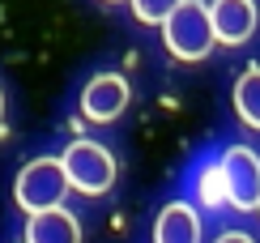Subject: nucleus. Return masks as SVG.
Returning a JSON list of instances; mask_svg holds the SVG:
<instances>
[{
  "label": "nucleus",
  "mask_w": 260,
  "mask_h": 243,
  "mask_svg": "<svg viewBox=\"0 0 260 243\" xmlns=\"http://www.w3.org/2000/svg\"><path fill=\"white\" fill-rule=\"evenodd\" d=\"M235 111H239V119L252 132H260V64L239 73V81H235Z\"/></svg>",
  "instance_id": "1a4fd4ad"
},
{
  "label": "nucleus",
  "mask_w": 260,
  "mask_h": 243,
  "mask_svg": "<svg viewBox=\"0 0 260 243\" xmlns=\"http://www.w3.org/2000/svg\"><path fill=\"white\" fill-rule=\"evenodd\" d=\"M21 243H26V239H21Z\"/></svg>",
  "instance_id": "dca6fc26"
},
{
  "label": "nucleus",
  "mask_w": 260,
  "mask_h": 243,
  "mask_svg": "<svg viewBox=\"0 0 260 243\" xmlns=\"http://www.w3.org/2000/svg\"><path fill=\"white\" fill-rule=\"evenodd\" d=\"M154 243H201V214H197V205H183V201L162 205L158 222H154Z\"/></svg>",
  "instance_id": "6e6552de"
},
{
  "label": "nucleus",
  "mask_w": 260,
  "mask_h": 243,
  "mask_svg": "<svg viewBox=\"0 0 260 243\" xmlns=\"http://www.w3.org/2000/svg\"><path fill=\"white\" fill-rule=\"evenodd\" d=\"M128 98H133V90H128L124 73H94L81 90V115L90 124H111L128 111Z\"/></svg>",
  "instance_id": "20e7f679"
},
{
  "label": "nucleus",
  "mask_w": 260,
  "mask_h": 243,
  "mask_svg": "<svg viewBox=\"0 0 260 243\" xmlns=\"http://www.w3.org/2000/svg\"><path fill=\"white\" fill-rule=\"evenodd\" d=\"M73 192V179L64 171V158H35L17 171L13 179V201L21 214H43V209L64 205V196Z\"/></svg>",
  "instance_id": "f03ea898"
},
{
  "label": "nucleus",
  "mask_w": 260,
  "mask_h": 243,
  "mask_svg": "<svg viewBox=\"0 0 260 243\" xmlns=\"http://www.w3.org/2000/svg\"><path fill=\"white\" fill-rule=\"evenodd\" d=\"M107 5H120V0H107Z\"/></svg>",
  "instance_id": "4468645a"
},
{
  "label": "nucleus",
  "mask_w": 260,
  "mask_h": 243,
  "mask_svg": "<svg viewBox=\"0 0 260 243\" xmlns=\"http://www.w3.org/2000/svg\"><path fill=\"white\" fill-rule=\"evenodd\" d=\"M64 158V171H69V179H73V192H81V196H103V192H111L115 188V175H120V167H115V154L99 145V141H73L69 149L60 154Z\"/></svg>",
  "instance_id": "7ed1b4c3"
},
{
  "label": "nucleus",
  "mask_w": 260,
  "mask_h": 243,
  "mask_svg": "<svg viewBox=\"0 0 260 243\" xmlns=\"http://www.w3.org/2000/svg\"><path fill=\"white\" fill-rule=\"evenodd\" d=\"M5 128H9L5 124V90H0V137H5Z\"/></svg>",
  "instance_id": "ddd939ff"
},
{
  "label": "nucleus",
  "mask_w": 260,
  "mask_h": 243,
  "mask_svg": "<svg viewBox=\"0 0 260 243\" xmlns=\"http://www.w3.org/2000/svg\"><path fill=\"white\" fill-rule=\"evenodd\" d=\"M213 243H256L252 235H243V230H226V235H218Z\"/></svg>",
  "instance_id": "f8f14e48"
},
{
  "label": "nucleus",
  "mask_w": 260,
  "mask_h": 243,
  "mask_svg": "<svg viewBox=\"0 0 260 243\" xmlns=\"http://www.w3.org/2000/svg\"><path fill=\"white\" fill-rule=\"evenodd\" d=\"M197 201H201L205 209H222V205H231V188H226L222 162H213V167L201 171V179H197Z\"/></svg>",
  "instance_id": "9d476101"
},
{
  "label": "nucleus",
  "mask_w": 260,
  "mask_h": 243,
  "mask_svg": "<svg viewBox=\"0 0 260 243\" xmlns=\"http://www.w3.org/2000/svg\"><path fill=\"white\" fill-rule=\"evenodd\" d=\"M128 5H133V13H137L141 26H162L183 0H128Z\"/></svg>",
  "instance_id": "9b49d317"
},
{
  "label": "nucleus",
  "mask_w": 260,
  "mask_h": 243,
  "mask_svg": "<svg viewBox=\"0 0 260 243\" xmlns=\"http://www.w3.org/2000/svg\"><path fill=\"white\" fill-rule=\"evenodd\" d=\"M222 171H226V188H231V205L239 214L260 209V154L247 145H231L222 154Z\"/></svg>",
  "instance_id": "39448f33"
},
{
  "label": "nucleus",
  "mask_w": 260,
  "mask_h": 243,
  "mask_svg": "<svg viewBox=\"0 0 260 243\" xmlns=\"http://www.w3.org/2000/svg\"><path fill=\"white\" fill-rule=\"evenodd\" d=\"M162 47L171 51V60L179 64H201L218 47V30H213L209 5L201 0H183V5L162 21Z\"/></svg>",
  "instance_id": "f257e3e1"
},
{
  "label": "nucleus",
  "mask_w": 260,
  "mask_h": 243,
  "mask_svg": "<svg viewBox=\"0 0 260 243\" xmlns=\"http://www.w3.org/2000/svg\"><path fill=\"white\" fill-rule=\"evenodd\" d=\"M256 214H260V209H256Z\"/></svg>",
  "instance_id": "2eb2a0df"
},
{
  "label": "nucleus",
  "mask_w": 260,
  "mask_h": 243,
  "mask_svg": "<svg viewBox=\"0 0 260 243\" xmlns=\"http://www.w3.org/2000/svg\"><path fill=\"white\" fill-rule=\"evenodd\" d=\"M26 243H81V222L64 205L26 214Z\"/></svg>",
  "instance_id": "0eeeda50"
},
{
  "label": "nucleus",
  "mask_w": 260,
  "mask_h": 243,
  "mask_svg": "<svg viewBox=\"0 0 260 243\" xmlns=\"http://www.w3.org/2000/svg\"><path fill=\"white\" fill-rule=\"evenodd\" d=\"M209 17H213V30H218L222 47H239V43H247L252 30H256V21H260L256 0H213Z\"/></svg>",
  "instance_id": "423d86ee"
}]
</instances>
